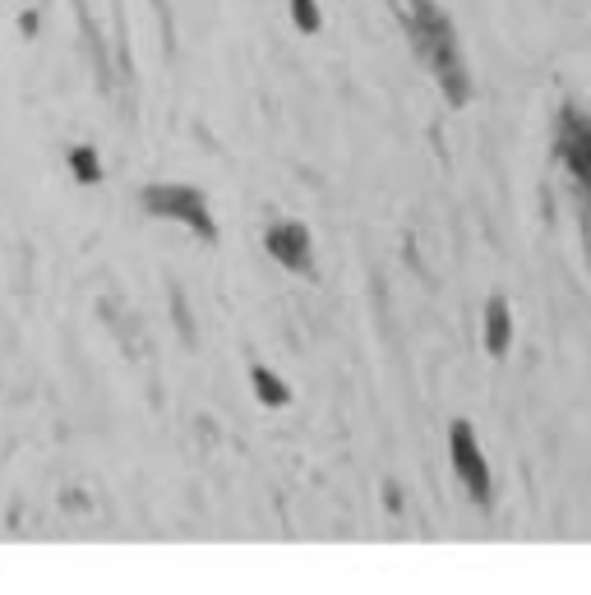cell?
Listing matches in <instances>:
<instances>
[{"instance_id":"obj_2","label":"cell","mask_w":591,"mask_h":595,"mask_svg":"<svg viewBox=\"0 0 591 595\" xmlns=\"http://www.w3.org/2000/svg\"><path fill=\"white\" fill-rule=\"evenodd\" d=\"M555 153L564 157V167L573 171V180H578L582 208H587V222H591V111H582V107L559 111Z\"/></svg>"},{"instance_id":"obj_7","label":"cell","mask_w":591,"mask_h":595,"mask_svg":"<svg viewBox=\"0 0 591 595\" xmlns=\"http://www.w3.org/2000/svg\"><path fill=\"white\" fill-rule=\"evenodd\" d=\"M250 383H254V393H259V402L264 406H287L291 402V388L273 374V369H264V365H254L250 369Z\"/></svg>"},{"instance_id":"obj_3","label":"cell","mask_w":591,"mask_h":595,"mask_svg":"<svg viewBox=\"0 0 591 595\" xmlns=\"http://www.w3.org/2000/svg\"><path fill=\"white\" fill-rule=\"evenodd\" d=\"M144 208H148L153 217H171V222H185V227H194L204 240L218 236L213 217H208L204 194L190 190V185H148V190H144Z\"/></svg>"},{"instance_id":"obj_4","label":"cell","mask_w":591,"mask_h":595,"mask_svg":"<svg viewBox=\"0 0 591 595\" xmlns=\"http://www.w3.org/2000/svg\"><path fill=\"white\" fill-rule=\"evenodd\" d=\"M448 448H453V471L462 476L467 494L481 503V508H490V466H485L476 429H471L467 420H453V425H448Z\"/></svg>"},{"instance_id":"obj_6","label":"cell","mask_w":591,"mask_h":595,"mask_svg":"<svg viewBox=\"0 0 591 595\" xmlns=\"http://www.w3.org/2000/svg\"><path fill=\"white\" fill-rule=\"evenodd\" d=\"M508 342H513L508 300L504 296H490V305H485V351H490V356H508Z\"/></svg>"},{"instance_id":"obj_10","label":"cell","mask_w":591,"mask_h":595,"mask_svg":"<svg viewBox=\"0 0 591 595\" xmlns=\"http://www.w3.org/2000/svg\"><path fill=\"white\" fill-rule=\"evenodd\" d=\"M384 503H388V512H398V508H402V494H398V485H384Z\"/></svg>"},{"instance_id":"obj_1","label":"cell","mask_w":591,"mask_h":595,"mask_svg":"<svg viewBox=\"0 0 591 595\" xmlns=\"http://www.w3.org/2000/svg\"><path fill=\"white\" fill-rule=\"evenodd\" d=\"M402 24L411 33V47L425 56V65L435 70L439 88L453 107H467L471 102V74H467V60L458 51V33H453V19L439 10L435 0H411L402 10Z\"/></svg>"},{"instance_id":"obj_9","label":"cell","mask_w":591,"mask_h":595,"mask_svg":"<svg viewBox=\"0 0 591 595\" xmlns=\"http://www.w3.org/2000/svg\"><path fill=\"white\" fill-rule=\"evenodd\" d=\"M74 171L84 180H97V157L88 153V148H79V153H74Z\"/></svg>"},{"instance_id":"obj_8","label":"cell","mask_w":591,"mask_h":595,"mask_svg":"<svg viewBox=\"0 0 591 595\" xmlns=\"http://www.w3.org/2000/svg\"><path fill=\"white\" fill-rule=\"evenodd\" d=\"M291 19H296L301 33H319V24H324V14H319L314 0H291Z\"/></svg>"},{"instance_id":"obj_5","label":"cell","mask_w":591,"mask_h":595,"mask_svg":"<svg viewBox=\"0 0 591 595\" xmlns=\"http://www.w3.org/2000/svg\"><path fill=\"white\" fill-rule=\"evenodd\" d=\"M268 254L282 263V268H291V273L310 277L314 273V254H310V231L301 227V222H278V227L268 231Z\"/></svg>"}]
</instances>
